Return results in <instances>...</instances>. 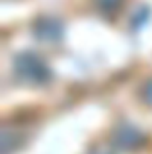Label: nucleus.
Listing matches in <instances>:
<instances>
[{"instance_id": "1", "label": "nucleus", "mask_w": 152, "mask_h": 154, "mask_svg": "<svg viewBox=\"0 0 152 154\" xmlns=\"http://www.w3.org/2000/svg\"><path fill=\"white\" fill-rule=\"evenodd\" d=\"M13 70L18 81L31 84V86H41L47 84L52 77L48 65L34 52H22L13 61Z\"/></svg>"}, {"instance_id": "2", "label": "nucleus", "mask_w": 152, "mask_h": 154, "mask_svg": "<svg viewBox=\"0 0 152 154\" xmlns=\"http://www.w3.org/2000/svg\"><path fill=\"white\" fill-rule=\"evenodd\" d=\"M113 142L123 151H129V149H136L141 145L143 142V133L138 131L134 125H120L116 131H114Z\"/></svg>"}, {"instance_id": "3", "label": "nucleus", "mask_w": 152, "mask_h": 154, "mask_svg": "<svg viewBox=\"0 0 152 154\" xmlns=\"http://www.w3.org/2000/svg\"><path fill=\"white\" fill-rule=\"evenodd\" d=\"M34 34L41 41H57L63 36V25L56 18H39L34 23Z\"/></svg>"}, {"instance_id": "4", "label": "nucleus", "mask_w": 152, "mask_h": 154, "mask_svg": "<svg viewBox=\"0 0 152 154\" xmlns=\"http://www.w3.org/2000/svg\"><path fill=\"white\" fill-rule=\"evenodd\" d=\"M141 99L145 100L147 106L152 108V79H149V81L143 84V88H141Z\"/></svg>"}, {"instance_id": "5", "label": "nucleus", "mask_w": 152, "mask_h": 154, "mask_svg": "<svg viewBox=\"0 0 152 154\" xmlns=\"http://www.w3.org/2000/svg\"><path fill=\"white\" fill-rule=\"evenodd\" d=\"M99 5H102V7H116L122 0H95Z\"/></svg>"}]
</instances>
